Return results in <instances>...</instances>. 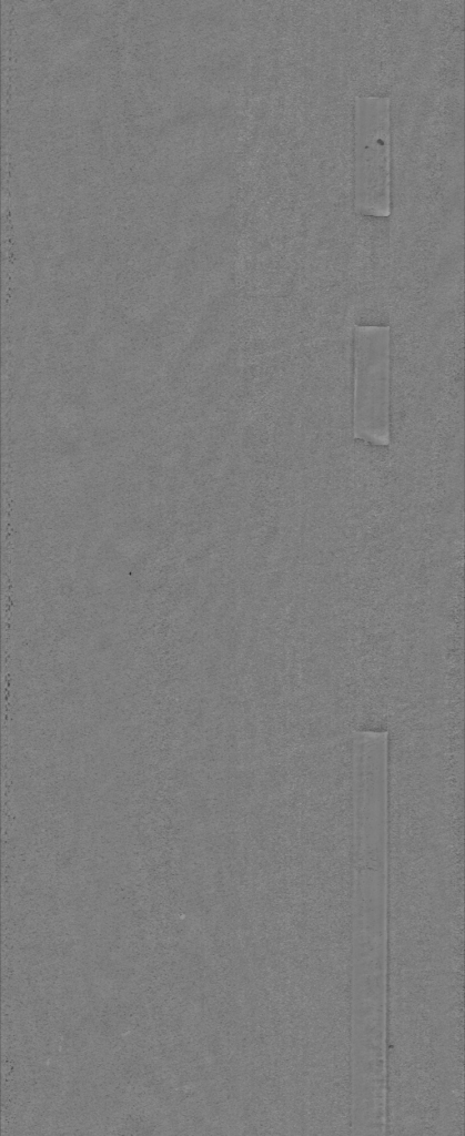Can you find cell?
I'll list each match as a JSON object with an SVG mask.
<instances>
[{
	"label": "cell",
	"instance_id": "6da1fadb",
	"mask_svg": "<svg viewBox=\"0 0 465 1136\" xmlns=\"http://www.w3.org/2000/svg\"><path fill=\"white\" fill-rule=\"evenodd\" d=\"M355 437L376 445L390 440L391 333L388 326L353 331Z\"/></svg>",
	"mask_w": 465,
	"mask_h": 1136
}]
</instances>
